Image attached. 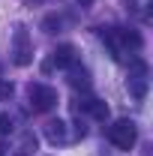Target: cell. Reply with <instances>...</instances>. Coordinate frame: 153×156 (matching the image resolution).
I'll return each mask as SVG.
<instances>
[{"label":"cell","mask_w":153,"mask_h":156,"mask_svg":"<svg viewBox=\"0 0 153 156\" xmlns=\"http://www.w3.org/2000/svg\"><path fill=\"white\" fill-rule=\"evenodd\" d=\"M99 39L108 45V51H111L114 60H120L126 51H138L144 45L141 33L132 30V27H99Z\"/></svg>","instance_id":"cell-1"},{"label":"cell","mask_w":153,"mask_h":156,"mask_svg":"<svg viewBox=\"0 0 153 156\" xmlns=\"http://www.w3.org/2000/svg\"><path fill=\"white\" fill-rule=\"evenodd\" d=\"M108 141L114 144L117 150H132L135 141H138V126H135V120H129V117L114 120V123L108 126Z\"/></svg>","instance_id":"cell-2"},{"label":"cell","mask_w":153,"mask_h":156,"mask_svg":"<svg viewBox=\"0 0 153 156\" xmlns=\"http://www.w3.org/2000/svg\"><path fill=\"white\" fill-rule=\"evenodd\" d=\"M126 84H129V93H132L135 99L147 96V90H150V66L141 57L129 60V78H126Z\"/></svg>","instance_id":"cell-3"},{"label":"cell","mask_w":153,"mask_h":156,"mask_svg":"<svg viewBox=\"0 0 153 156\" xmlns=\"http://www.w3.org/2000/svg\"><path fill=\"white\" fill-rule=\"evenodd\" d=\"M27 99H30V108H33V111L45 114V111H51V108L57 105V90H54L51 84L36 81V84L27 87Z\"/></svg>","instance_id":"cell-4"},{"label":"cell","mask_w":153,"mask_h":156,"mask_svg":"<svg viewBox=\"0 0 153 156\" xmlns=\"http://www.w3.org/2000/svg\"><path fill=\"white\" fill-rule=\"evenodd\" d=\"M12 63L15 66H27L30 60H33V45H30V33H27V27H15V33H12Z\"/></svg>","instance_id":"cell-5"},{"label":"cell","mask_w":153,"mask_h":156,"mask_svg":"<svg viewBox=\"0 0 153 156\" xmlns=\"http://www.w3.org/2000/svg\"><path fill=\"white\" fill-rule=\"evenodd\" d=\"M75 63H78V51H75V45L63 42V45H57V48L51 51V60L45 63V69H72Z\"/></svg>","instance_id":"cell-6"},{"label":"cell","mask_w":153,"mask_h":156,"mask_svg":"<svg viewBox=\"0 0 153 156\" xmlns=\"http://www.w3.org/2000/svg\"><path fill=\"white\" fill-rule=\"evenodd\" d=\"M78 111H87V114L96 117V120H105V117H108V105H105L102 99H96V96H87V99H81Z\"/></svg>","instance_id":"cell-7"},{"label":"cell","mask_w":153,"mask_h":156,"mask_svg":"<svg viewBox=\"0 0 153 156\" xmlns=\"http://www.w3.org/2000/svg\"><path fill=\"white\" fill-rule=\"evenodd\" d=\"M45 135L51 144H66L69 141V132H66V123L63 120H51L48 126H45Z\"/></svg>","instance_id":"cell-8"},{"label":"cell","mask_w":153,"mask_h":156,"mask_svg":"<svg viewBox=\"0 0 153 156\" xmlns=\"http://www.w3.org/2000/svg\"><path fill=\"white\" fill-rule=\"evenodd\" d=\"M33 153H36V135H33V132H24V135H21L18 156H33Z\"/></svg>","instance_id":"cell-9"},{"label":"cell","mask_w":153,"mask_h":156,"mask_svg":"<svg viewBox=\"0 0 153 156\" xmlns=\"http://www.w3.org/2000/svg\"><path fill=\"white\" fill-rule=\"evenodd\" d=\"M135 9H138V15L141 18H150V6H153V0H129Z\"/></svg>","instance_id":"cell-10"},{"label":"cell","mask_w":153,"mask_h":156,"mask_svg":"<svg viewBox=\"0 0 153 156\" xmlns=\"http://www.w3.org/2000/svg\"><path fill=\"white\" fill-rule=\"evenodd\" d=\"M72 84H75V87H81V90H87V87H90L87 72H84V69H81V72H75V75H72Z\"/></svg>","instance_id":"cell-11"},{"label":"cell","mask_w":153,"mask_h":156,"mask_svg":"<svg viewBox=\"0 0 153 156\" xmlns=\"http://www.w3.org/2000/svg\"><path fill=\"white\" fill-rule=\"evenodd\" d=\"M9 132H12V117L0 114V135H9Z\"/></svg>","instance_id":"cell-12"},{"label":"cell","mask_w":153,"mask_h":156,"mask_svg":"<svg viewBox=\"0 0 153 156\" xmlns=\"http://www.w3.org/2000/svg\"><path fill=\"white\" fill-rule=\"evenodd\" d=\"M12 96V81H0V99Z\"/></svg>","instance_id":"cell-13"},{"label":"cell","mask_w":153,"mask_h":156,"mask_svg":"<svg viewBox=\"0 0 153 156\" xmlns=\"http://www.w3.org/2000/svg\"><path fill=\"white\" fill-rule=\"evenodd\" d=\"M78 3H93V0H78Z\"/></svg>","instance_id":"cell-14"}]
</instances>
